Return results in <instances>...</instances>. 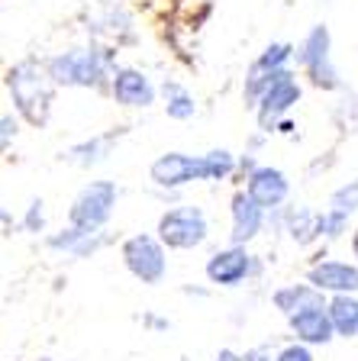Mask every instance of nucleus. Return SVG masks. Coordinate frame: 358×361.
Segmentation results:
<instances>
[{"label":"nucleus","instance_id":"obj_14","mask_svg":"<svg viewBox=\"0 0 358 361\" xmlns=\"http://www.w3.org/2000/svg\"><path fill=\"white\" fill-rule=\"evenodd\" d=\"M110 90H113V97H117V104H123V106H149L155 100L152 81L142 71H136V68H117Z\"/></svg>","mask_w":358,"mask_h":361},{"label":"nucleus","instance_id":"obj_19","mask_svg":"<svg viewBox=\"0 0 358 361\" xmlns=\"http://www.w3.org/2000/svg\"><path fill=\"white\" fill-rule=\"evenodd\" d=\"M162 94H165V113H168L172 120H191V116L197 113L194 94H191L187 87H181L178 81H165Z\"/></svg>","mask_w":358,"mask_h":361},{"label":"nucleus","instance_id":"obj_7","mask_svg":"<svg viewBox=\"0 0 358 361\" xmlns=\"http://www.w3.org/2000/svg\"><path fill=\"white\" fill-rule=\"evenodd\" d=\"M297 100H300V84L294 81V75L287 71V68H281V71H278V78L271 81V87L261 94L258 106H255V116H258V129L271 133V129L278 126V120H281L284 113L291 110Z\"/></svg>","mask_w":358,"mask_h":361},{"label":"nucleus","instance_id":"obj_6","mask_svg":"<svg viewBox=\"0 0 358 361\" xmlns=\"http://www.w3.org/2000/svg\"><path fill=\"white\" fill-rule=\"evenodd\" d=\"M333 39H329V30L326 26H314L306 32V39L300 42V65H304L306 78L314 81V87L320 90H336L339 87V71L333 65Z\"/></svg>","mask_w":358,"mask_h":361},{"label":"nucleus","instance_id":"obj_22","mask_svg":"<svg viewBox=\"0 0 358 361\" xmlns=\"http://www.w3.org/2000/svg\"><path fill=\"white\" fill-rule=\"evenodd\" d=\"M329 210L342 213V216H352V213L358 210V178L333 190V197H329Z\"/></svg>","mask_w":358,"mask_h":361},{"label":"nucleus","instance_id":"obj_28","mask_svg":"<svg viewBox=\"0 0 358 361\" xmlns=\"http://www.w3.org/2000/svg\"><path fill=\"white\" fill-rule=\"evenodd\" d=\"M352 252H355V258H358V229H355V235H352Z\"/></svg>","mask_w":358,"mask_h":361},{"label":"nucleus","instance_id":"obj_27","mask_svg":"<svg viewBox=\"0 0 358 361\" xmlns=\"http://www.w3.org/2000/svg\"><path fill=\"white\" fill-rule=\"evenodd\" d=\"M217 361H242V355L232 352V348H220V352H217Z\"/></svg>","mask_w":358,"mask_h":361},{"label":"nucleus","instance_id":"obj_24","mask_svg":"<svg viewBox=\"0 0 358 361\" xmlns=\"http://www.w3.org/2000/svg\"><path fill=\"white\" fill-rule=\"evenodd\" d=\"M26 229L30 233H42V226H45V213H42V200H32L30 203V210H26Z\"/></svg>","mask_w":358,"mask_h":361},{"label":"nucleus","instance_id":"obj_17","mask_svg":"<svg viewBox=\"0 0 358 361\" xmlns=\"http://www.w3.org/2000/svg\"><path fill=\"white\" fill-rule=\"evenodd\" d=\"M326 310H329V319H333L336 336H342V338L358 336V300L352 293H336L326 303Z\"/></svg>","mask_w":358,"mask_h":361},{"label":"nucleus","instance_id":"obj_18","mask_svg":"<svg viewBox=\"0 0 358 361\" xmlns=\"http://www.w3.org/2000/svg\"><path fill=\"white\" fill-rule=\"evenodd\" d=\"M287 233L297 245H310L316 235H323V213H314V210H294L287 213Z\"/></svg>","mask_w":358,"mask_h":361},{"label":"nucleus","instance_id":"obj_13","mask_svg":"<svg viewBox=\"0 0 358 361\" xmlns=\"http://www.w3.org/2000/svg\"><path fill=\"white\" fill-rule=\"evenodd\" d=\"M265 207L249 197V190H239L232 197V245H246L261 233Z\"/></svg>","mask_w":358,"mask_h":361},{"label":"nucleus","instance_id":"obj_4","mask_svg":"<svg viewBox=\"0 0 358 361\" xmlns=\"http://www.w3.org/2000/svg\"><path fill=\"white\" fill-rule=\"evenodd\" d=\"M123 264L129 268L133 278H139L142 284H162L168 274V258H165V242L155 235H129L123 242Z\"/></svg>","mask_w":358,"mask_h":361},{"label":"nucleus","instance_id":"obj_26","mask_svg":"<svg viewBox=\"0 0 358 361\" xmlns=\"http://www.w3.org/2000/svg\"><path fill=\"white\" fill-rule=\"evenodd\" d=\"M242 361H271V355H265V348H252L242 355Z\"/></svg>","mask_w":358,"mask_h":361},{"label":"nucleus","instance_id":"obj_11","mask_svg":"<svg viewBox=\"0 0 358 361\" xmlns=\"http://www.w3.org/2000/svg\"><path fill=\"white\" fill-rule=\"evenodd\" d=\"M306 281L323 293H358V268L349 262H316L306 271Z\"/></svg>","mask_w":358,"mask_h":361},{"label":"nucleus","instance_id":"obj_12","mask_svg":"<svg viewBox=\"0 0 358 361\" xmlns=\"http://www.w3.org/2000/svg\"><path fill=\"white\" fill-rule=\"evenodd\" d=\"M246 190H249V197H252L255 203L265 207V210H278V207L287 200L291 184H287L284 171H278V168H255V171L249 174Z\"/></svg>","mask_w":358,"mask_h":361},{"label":"nucleus","instance_id":"obj_5","mask_svg":"<svg viewBox=\"0 0 358 361\" xmlns=\"http://www.w3.org/2000/svg\"><path fill=\"white\" fill-rule=\"evenodd\" d=\"M210 233L207 213L201 207H174L158 219V239L168 248H197Z\"/></svg>","mask_w":358,"mask_h":361},{"label":"nucleus","instance_id":"obj_20","mask_svg":"<svg viewBox=\"0 0 358 361\" xmlns=\"http://www.w3.org/2000/svg\"><path fill=\"white\" fill-rule=\"evenodd\" d=\"M113 135H94V139H88V142L75 145V149H68V161H75V165L88 168V165H97V161H104L107 158V149H110Z\"/></svg>","mask_w":358,"mask_h":361},{"label":"nucleus","instance_id":"obj_9","mask_svg":"<svg viewBox=\"0 0 358 361\" xmlns=\"http://www.w3.org/2000/svg\"><path fill=\"white\" fill-rule=\"evenodd\" d=\"M291 55H294V45L275 42V45H268V49H265V52L252 61V68H249V75H246V104L249 106H258L261 94L271 87V81H275L278 71L287 65V59H291Z\"/></svg>","mask_w":358,"mask_h":361},{"label":"nucleus","instance_id":"obj_8","mask_svg":"<svg viewBox=\"0 0 358 361\" xmlns=\"http://www.w3.org/2000/svg\"><path fill=\"white\" fill-rule=\"evenodd\" d=\"M149 178L165 190L184 188L191 180H207L203 178V155L194 158V155H184V152H165V155H158L152 161Z\"/></svg>","mask_w":358,"mask_h":361},{"label":"nucleus","instance_id":"obj_16","mask_svg":"<svg viewBox=\"0 0 358 361\" xmlns=\"http://www.w3.org/2000/svg\"><path fill=\"white\" fill-rule=\"evenodd\" d=\"M271 303H275V307L281 310L287 319H291V316H297V313H304V310L326 307V300H323V290H316L310 281H306V284L278 287V290L271 293Z\"/></svg>","mask_w":358,"mask_h":361},{"label":"nucleus","instance_id":"obj_15","mask_svg":"<svg viewBox=\"0 0 358 361\" xmlns=\"http://www.w3.org/2000/svg\"><path fill=\"white\" fill-rule=\"evenodd\" d=\"M291 329L297 336V342H304V345H326L329 338L336 336L326 307H314V310H304V313L291 316Z\"/></svg>","mask_w":358,"mask_h":361},{"label":"nucleus","instance_id":"obj_21","mask_svg":"<svg viewBox=\"0 0 358 361\" xmlns=\"http://www.w3.org/2000/svg\"><path fill=\"white\" fill-rule=\"evenodd\" d=\"M232 171H236V158H232V152L213 149V152L203 155V178L207 180H226Z\"/></svg>","mask_w":358,"mask_h":361},{"label":"nucleus","instance_id":"obj_1","mask_svg":"<svg viewBox=\"0 0 358 361\" xmlns=\"http://www.w3.org/2000/svg\"><path fill=\"white\" fill-rule=\"evenodd\" d=\"M45 71L52 75L55 84H65V87H100V84L110 78L113 81V52L97 49V45H88V49H71L65 55H55Z\"/></svg>","mask_w":358,"mask_h":361},{"label":"nucleus","instance_id":"obj_23","mask_svg":"<svg viewBox=\"0 0 358 361\" xmlns=\"http://www.w3.org/2000/svg\"><path fill=\"white\" fill-rule=\"evenodd\" d=\"M275 361H314V352L304 342H294V345H284Z\"/></svg>","mask_w":358,"mask_h":361},{"label":"nucleus","instance_id":"obj_3","mask_svg":"<svg viewBox=\"0 0 358 361\" xmlns=\"http://www.w3.org/2000/svg\"><path fill=\"white\" fill-rule=\"evenodd\" d=\"M117 184L113 180H90L88 188L75 197L71 210H68V223L81 229L84 235H97L104 229V223L113 216V207H117Z\"/></svg>","mask_w":358,"mask_h":361},{"label":"nucleus","instance_id":"obj_25","mask_svg":"<svg viewBox=\"0 0 358 361\" xmlns=\"http://www.w3.org/2000/svg\"><path fill=\"white\" fill-rule=\"evenodd\" d=\"M0 126H4V133H0V145H4V149H10V139H16V133H20V129H16V120L10 116V113H4Z\"/></svg>","mask_w":358,"mask_h":361},{"label":"nucleus","instance_id":"obj_10","mask_svg":"<svg viewBox=\"0 0 358 361\" xmlns=\"http://www.w3.org/2000/svg\"><path fill=\"white\" fill-rule=\"evenodd\" d=\"M252 274V255L242 245H229L213 252V258L207 262V278L210 284L220 287H236Z\"/></svg>","mask_w":358,"mask_h":361},{"label":"nucleus","instance_id":"obj_2","mask_svg":"<svg viewBox=\"0 0 358 361\" xmlns=\"http://www.w3.org/2000/svg\"><path fill=\"white\" fill-rule=\"evenodd\" d=\"M7 87L16 110L32 126H45L49 106H52V75L42 71L36 61H20V65H13L7 71Z\"/></svg>","mask_w":358,"mask_h":361}]
</instances>
